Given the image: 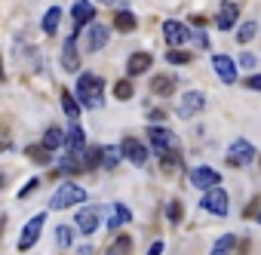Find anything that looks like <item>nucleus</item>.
I'll use <instances>...</instances> for the list:
<instances>
[{
  "label": "nucleus",
  "mask_w": 261,
  "mask_h": 255,
  "mask_svg": "<svg viewBox=\"0 0 261 255\" xmlns=\"http://www.w3.org/2000/svg\"><path fill=\"white\" fill-rule=\"evenodd\" d=\"M105 80L98 77V74H92V71H83L80 77H77V101H80V108H101V101H105Z\"/></svg>",
  "instance_id": "f257e3e1"
},
{
  "label": "nucleus",
  "mask_w": 261,
  "mask_h": 255,
  "mask_svg": "<svg viewBox=\"0 0 261 255\" xmlns=\"http://www.w3.org/2000/svg\"><path fill=\"white\" fill-rule=\"evenodd\" d=\"M86 197H89L86 188H80V185H74V182H62V185L56 188L49 206H53V209H68V206H80V203H86Z\"/></svg>",
  "instance_id": "f03ea898"
},
{
  "label": "nucleus",
  "mask_w": 261,
  "mask_h": 255,
  "mask_svg": "<svg viewBox=\"0 0 261 255\" xmlns=\"http://www.w3.org/2000/svg\"><path fill=\"white\" fill-rule=\"evenodd\" d=\"M200 206L206 209V212H212V215H227V206H230V200H227V191L224 188H206L203 191V197H200Z\"/></svg>",
  "instance_id": "7ed1b4c3"
},
{
  "label": "nucleus",
  "mask_w": 261,
  "mask_h": 255,
  "mask_svg": "<svg viewBox=\"0 0 261 255\" xmlns=\"http://www.w3.org/2000/svg\"><path fill=\"white\" fill-rule=\"evenodd\" d=\"M255 145L249 142V139H233L230 142V148H227V163L230 166H249L252 160H255Z\"/></svg>",
  "instance_id": "20e7f679"
},
{
  "label": "nucleus",
  "mask_w": 261,
  "mask_h": 255,
  "mask_svg": "<svg viewBox=\"0 0 261 255\" xmlns=\"http://www.w3.org/2000/svg\"><path fill=\"white\" fill-rule=\"evenodd\" d=\"M203 108H206V95H203L200 89H185V92H181V98H178V117L191 120V117H197Z\"/></svg>",
  "instance_id": "39448f33"
},
{
  "label": "nucleus",
  "mask_w": 261,
  "mask_h": 255,
  "mask_svg": "<svg viewBox=\"0 0 261 255\" xmlns=\"http://www.w3.org/2000/svg\"><path fill=\"white\" fill-rule=\"evenodd\" d=\"M43 224H46V212H37L34 218H28L25 221V227H22V237H19V249L25 252V249H31L37 240H40V231H43Z\"/></svg>",
  "instance_id": "423d86ee"
},
{
  "label": "nucleus",
  "mask_w": 261,
  "mask_h": 255,
  "mask_svg": "<svg viewBox=\"0 0 261 255\" xmlns=\"http://www.w3.org/2000/svg\"><path fill=\"white\" fill-rule=\"evenodd\" d=\"M95 19V7L89 4V0H74L71 7V22H74V34H80L86 25H92Z\"/></svg>",
  "instance_id": "0eeeda50"
},
{
  "label": "nucleus",
  "mask_w": 261,
  "mask_h": 255,
  "mask_svg": "<svg viewBox=\"0 0 261 255\" xmlns=\"http://www.w3.org/2000/svg\"><path fill=\"white\" fill-rule=\"evenodd\" d=\"M148 139H151V151H154L157 157L175 148V136H172V133L166 130V126H151V133H148Z\"/></svg>",
  "instance_id": "6e6552de"
},
{
  "label": "nucleus",
  "mask_w": 261,
  "mask_h": 255,
  "mask_svg": "<svg viewBox=\"0 0 261 255\" xmlns=\"http://www.w3.org/2000/svg\"><path fill=\"white\" fill-rule=\"evenodd\" d=\"M120 154L133 163V166H145V163H148V148H145L139 139H123V142H120Z\"/></svg>",
  "instance_id": "1a4fd4ad"
},
{
  "label": "nucleus",
  "mask_w": 261,
  "mask_h": 255,
  "mask_svg": "<svg viewBox=\"0 0 261 255\" xmlns=\"http://www.w3.org/2000/svg\"><path fill=\"white\" fill-rule=\"evenodd\" d=\"M163 37H166L169 46H185V43H191V31H188V25H181V22H175V19L163 22Z\"/></svg>",
  "instance_id": "9d476101"
},
{
  "label": "nucleus",
  "mask_w": 261,
  "mask_h": 255,
  "mask_svg": "<svg viewBox=\"0 0 261 255\" xmlns=\"http://www.w3.org/2000/svg\"><path fill=\"white\" fill-rule=\"evenodd\" d=\"M191 185L194 188H215V185H221V172L218 169H212V166H194L191 169Z\"/></svg>",
  "instance_id": "9b49d317"
},
{
  "label": "nucleus",
  "mask_w": 261,
  "mask_h": 255,
  "mask_svg": "<svg viewBox=\"0 0 261 255\" xmlns=\"http://www.w3.org/2000/svg\"><path fill=\"white\" fill-rule=\"evenodd\" d=\"M212 68H215V74H218L221 83H227V86L237 83V65H233L230 56H212Z\"/></svg>",
  "instance_id": "f8f14e48"
},
{
  "label": "nucleus",
  "mask_w": 261,
  "mask_h": 255,
  "mask_svg": "<svg viewBox=\"0 0 261 255\" xmlns=\"http://www.w3.org/2000/svg\"><path fill=\"white\" fill-rule=\"evenodd\" d=\"M98 221H101V209H95V206H83V209H77V231L80 234H92L95 227H98Z\"/></svg>",
  "instance_id": "ddd939ff"
},
{
  "label": "nucleus",
  "mask_w": 261,
  "mask_h": 255,
  "mask_svg": "<svg viewBox=\"0 0 261 255\" xmlns=\"http://www.w3.org/2000/svg\"><path fill=\"white\" fill-rule=\"evenodd\" d=\"M237 19H240V7L230 4V0H224L221 10H218V16H215V25H218L221 31H233V28H237Z\"/></svg>",
  "instance_id": "4468645a"
},
{
  "label": "nucleus",
  "mask_w": 261,
  "mask_h": 255,
  "mask_svg": "<svg viewBox=\"0 0 261 255\" xmlns=\"http://www.w3.org/2000/svg\"><path fill=\"white\" fill-rule=\"evenodd\" d=\"M62 68H65L68 74H77V68H80V56H77V34H71V37L65 40V46H62Z\"/></svg>",
  "instance_id": "2eb2a0df"
},
{
  "label": "nucleus",
  "mask_w": 261,
  "mask_h": 255,
  "mask_svg": "<svg viewBox=\"0 0 261 255\" xmlns=\"http://www.w3.org/2000/svg\"><path fill=\"white\" fill-rule=\"evenodd\" d=\"M151 65H154V56H151V53H133V56L126 59V74H129V77H139V74H145Z\"/></svg>",
  "instance_id": "dca6fc26"
},
{
  "label": "nucleus",
  "mask_w": 261,
  "mask_h": 255,
  "mask_svg": "<svg viewBox=\"0 0 261 255\" xmlns=\"http://www.w3.org/2000/svg\"><path fill=\"white\" fill-rule=\"evenodd\" d=\"M65 148L71 151V157H77V154H80V151L86 148V133L80 130V126H77V123H74V126H71V130L65 133Z\"/></svg>",
  "instance_id": "f3484780"
},
{
  "label": "nucleus",
  "mask_w": 261,
  "mask_h": 255,
  "mask_svg": "<svg viewBox=\"0 0 261 255\" xmlns=\"http://www.w3.org/2000/svg\"><path fill=\"white\" fill-rule=\"evenodd\" d=\"M108 37H111V28H108V25H92V28H89V43H86V49H89V53H98V49L108 43Z\"/></svg>",
  "instance_id": "a211bd4d"
},
{
  "label": "nucleus",
  "mask_w": 261,
  "mask_h": 255,
  "mask_svg": "<svg viewBox=\"0 0 261 255\" xmlns=\"http://www.w3.org/2000/svg\"><path fill=\"white\" fill-rule=\"evenodd\" d=\"M120 160H123L120 148H114V145H101V148H98V166H105V169H117Z\"/></svg>",
  "instance_id": "6ab92c4d"
},
{
  "label": "nucleus",
  "mask_w": 261,
  "mask_h": 255,
  "mask_svg": "<svg viewBox=\"0 0 261 255\" xmlns=\"http://www.w3.org/2000/svg\"><path fill=\"white\" fill-rule=\"evenodd\" d=\"M111 215H108V227L111 231H117V227H123L129 218H133V212H129V206H123V203H114L111 209H108Z\"/></svg>",
  "instance_id": "aec40b11"
},
{
  "label": "nucleus",
  "mask_w": 261,
  "mask_h": 255,
  "mask_svg": "<svg viewBox=\"0 0 261 255\" xmlns=\"http://www.w3.org/2000/svg\"><path fill=\"white\" fill-rule=\"evenodd\" d=\"M46 151H59L62 145H65V133L59 130V126H49V130L43 133V142H40Z\"/></svg>",
  "instance_id": "412c9836"
},
{
  "label": "nucleus",
  "mask_w": 261,
  "mask_h": 255,
  "mask_svg": "<svg viewBox=\"0 0 261 255\" xmlns=\"http://www.w3.org/2000/svg\"><path fill=\"white\" fill-rule=\"evenodd\" d=\"M151 92H157V95H172V92H175V77H169V74L154 77V80H151Z\"/></svg>",
  "instance_id": "4be33fe9"
},
{
  "label": "nucleus",
  "mask_w": 261,
  "mask_h": 255,
  "mask_svg": "<svg viewBox=\"0 0 261 255\" xmlns=\"http://www.w3.org/2000/svg\"><path fill=\"white\" fill-rule=\"evenodd\" d=\"M129 252H133V240H129L126 234H117L114 243L105 249V255H129Z\"/></svg>",
  "instance_id": "5701e85b"
},
{
  "label": "nucleus",
  "mask_w": 261,
  "mask_h": 255,
  "mask_svg": "<svg viewBox=\"0 0 261 255\" xmlns=\"http://www.w3.org/2000/svg\"><path fill=\"white\" fill-rule=\"evenodd\" d=\"M62 111H65V117H71V120L80 117V101L74 98L71 89H62Z\"/></svg>",
  "instance_id": "b1692460"
},
{
  "label": "nucleus",
  "mask_w": 261,
  "mask_h": 255,
  "mask_svg": "<svg viewBox=\"0 0 261 255\" xmlns=\"http://www.w3.org/2000/svg\"><path fill=\"white\" fill-rule=\"evenodd\" d=\"M59 22H62V10H59V7H49V10L43 13V31H46V34H56V31H59Z\"/></svg>",
  "instance_id": "393cba45"
},
{
  "label": "nucleus",
  "mask_w": 261,
  "mask_h": 255,
  "mask_svg": "<svg viewBox=\"0 0 261 255\" xmlns=\"http://www.w3.org/2000/svg\"><path fill=\"white\" fill-rule=\"evenodd\" d=\"M233 246H237V234H224V237H218V243L212 246L209 255H230Z\"/></svg>",
  "instance_id": "a878e982"
},
{
  "label": "nucleus",
  "mask_w": 261,
  "mask_h": 255,
  "mask_svg": "<svg viewBox=\"0 0 261 255\" xmlns=\"http://www.w3.org/2000/svg\"><path fill=\"white\" fill-rule=\"evenodd\" d=\"M28 157H34L40 166H49V163H53V151H46L43 145H31V148H28Z\"/></svg>",
  "instance_id": "bb28decb"
},
{
  "label": "nucleus",
  "mask_w": 261,
  "mask_h": 255,
  "mask_svg": "<svg viewBox=\"0 0 261 255\" xmlns=\"http://www.w3.org/2000/svg\"><path fill=\"white\" fill-rule=\"evenodd\" d=\"M255 31H258V25L249 19V22H243V25L237 28V40H240V43H249V40L255 37Z\"/></svg>",
  "instance_id": "cd10ccee"
},
{
  "label": "nucleus",
  "mask_w": 261,
  "mask_h": 255,
  "mask_svg": "<svg viewBox=\"0 0 261 255\" xmlns=\"http://www.w3.org/2000/svg\"><path fill=\"white\" fill-rule=\"evenodd\" d=\"M166 62H169V65H188V62H191V53H185L181 46H172V49L166 53Z\"/></svg>",
  "instance_id": "c85d7f7f"
},
{
  "label": "nucleus",
  "mask_w": 261,
  "mask_h": 255,
  "mask_svg": "<svg viewBox=\"0 0 261 255\" xmlns=\"http://www.w3.org/2000/svg\"><path fill=\"white\" fill-rule=\"evenodd\" d=\"M160 160H163V172H178L181 169V157H178V151L172 154V151H166V154H160Z\"/></svg>",
  "instance_id": "c756f323"
},
{
  "label": "nucleus",
  "mask_w": 261,
  "mask_h": 255,
  "mask_svg": "<svg viewBox=\"0 0 261 255\" xmlns=\"http://www.w3.org/2000/svg\"><path fill=\"white\" fill-rule=\"evenodd\" d=\"M114 25H117L120 31H136V16H133V13H126V10H123V13L117 16V22H114Z\"/></svg>",
  "instance_id": "7c9ffc66"
},
{
  "label": "nucleus",
  "mask_w": 261,
  "mask_h": 255,
  "mask_svg": "<svg viewBox=\"0 0 261 255\" xmlns=\"http://www.w3.org/2000/svg\"><path fill=\"white\" fill-rule=\"evenodd\" d=\"M114 95H117L120 101H126V98H133V83H129L126 77H123V80H117V86H114Z\"/></svg>",
  "instance_id": "2f4dec72"
},
{
  "label": "nucleus",
  "mask_w": 261,
  "mask_h": 255,
  "mask_svg": "<svg viewBox=\"0 0 261 255\" xmlns=\"http://www.w3.org/2000/svg\"><path fill=\"white\" fill-rule=\"evenodd\" d=\"M56 240H59V249H68L71 246V227L68 224H59L56 227Z\"/></svg>",
  "instance_id": "473e14b6"
},
{
  "label": "nucleus",
  "mask_w": 261,
  "mask_h": 255,
  "mask_svg": "<svg viewBox=\"0 0 261 255\" xmlns=\"http://www.w3.org/2000/svg\"><path fill=\"white\" fill-rule=\"evenodd\" d=\"M191 40H194L200 49H209V34H206V31H194V34H191Z\"/></svg>",
  "instance_id": "72a5a7b5"
},
{
  "label": "nucleus",
  "mask_w": 261,
  "mask_h": 255,
  "mask_svg": "<svg viewBox=\"0 0 261 255\" xmlns=\"http://www.w3.org/2000/svg\"><path fill=\"white\" fill-rule=\"evenodd\" d=\"M169 221H172V224H178V221H181V203H178V200H172V203H169Z\"/></svg>",
  "instance_id": "f704fd0d"
},
{
  "label": "nucleus",
  "mask_w": 261,
  "mask_h": 255,
  "mask_svg": "<svg viewBox=\"0 0 261 255\" xmlns=\"http://www.w3.org/2000/svg\"><path fill=\"white\" fill-rule=\"evenodd\" d=\"M246 89H252V92H261V74H252V77L246 80Z\"/></svg>",
  "instance_id": "c9c22d12"
},
{
  "label": "nucleus",
  "mask_w": 261,
  "mask_h": 255,
  "mask_svg": "<svg viewBox=\"0 0 261 255\" xmlns=\"http://www.w3.org/2000/svg\"><path fill=\"white\" fill-rule=\"evenodd\" d=\"M240 65H243V68H252V65H255V56H252V53H243V56H240Z\"/></svg>",
  "instance_id": "e433bc0d"
},
{
  "label": "nucleus",
  "mask_w": 261,
  "mask_h": 255,
  "mask_svg": "<svg viewBox=\"0 0 261 255\" xmlns=\"http://www.w3.org/2000/svg\"><path fill=\"white\" fill-rule=\"evenodd\" d=\"M37 185H40V182H37V178H31V182H28V185H25V188L19 191V197H28V194H31V191L37 188Z\"/></svg>",
  "instance_id": "4c0bfd02"
},
{
  "label": "nucleus",
  "mask_w": 261,
  "mask_h": 255,
  "mask_svg": "<svg viewBox=\"0 0 261 255\" xmlns=\"http://www.w3.org/2000/svg\"><path fill=\"white\" fill-rule=\"evenodd\" d=\"M145 255H163V243H160V240H157V243H151V249H148Z\"/></svg>",
  "instance_id": "58836bf2"
},
{
  "label": "nucleus",
  "mask_w": 261,
  "mask_h": 255,
  "mask_svg": "<svg viewBox=\"0 0 261 255\" xmlns=\"http://www.w3.org/2000/svg\"><path fill=\"white\" fill-rule=\"evenodd\" d=\"M77 255H95V249H92V246H80Z\"/></svg>",
  "instance_id": "ea45409f"
},
{
  "label": "nucleus",
  "mask_w": 261,
  "mask_h": 255,
  "mask_svg": "<svg viewBox=\"0 0 261 255\" xmlns=\"http://www.w3.org/2000/svg\"><path fill=\"white\" fill-rule=\"evenodd\" d=\"M10 148V139H7V133H0V151H7Z\"/></svg>",
  "instance_id": "a19ab883"
},
{
  "label": "nucleus",
  "mask_w": 261,
  "mask_h": 255,
  "mask_svg": "<svg viewBox=\"0 0 261 255\" xmlns=\"http://www.w3.org/2000/svg\"><path fill=\"white\" fill-rule=\"evenodd\" d=\"M98 4H105V7H117V0H98Z\"/></svg>",
  "instance_id": "79ce46f5"
},
{
  "label": "nucleus",
  "mask_w": 261,
  "mask_h": 255,
  "mask_svg": "<svg viewBox=\"0 0 261 255\" xmlns=\"http://www.w3.org/2000/svg\"><path fill=\"white\" fill-rule=\"evenodd\" d=\"M0 80H4V65H0Z\"/></svg>",
  "instance_id": "37998d69"
},
{
  "label": "nucleus",
  "mask_w": 261,
  "mask_h": 255,
  "mask_svg": "<svg viewBox=\"0 0 261 255\" xmlns=\"http://www.w3.org/2000/svg\"><path fill=\"white\" fill-rule=\"evenodd\" d=\"M0 188H4V175H0Z\"/></svg>",
  "instance_id": "c03bdc74"
},
{
  "label": "nucleus",
  "mask_w": 261,
  "mask_h": 255,
  "mask_svg": "<svg viewBox=\"0 0 261 255\" xmlns=\"http://www.w3.org/2000/svg\"><path fill=\"white\" fill-rule=\"evenodd\" d=\"M258 224H261V215H258Z\"/></svg>",
  "instance_id": "a18cd8bd"
}]
</instances>
